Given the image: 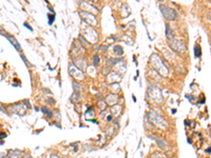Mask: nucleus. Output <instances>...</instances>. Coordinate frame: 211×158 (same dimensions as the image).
<instances>
[{"label": "nucleus", "mask_w": 211, "mask_h": 158, "mask_svg": "<svg viewBox=\"0 0 211 158\" xmlns=\"http://www.w3.org/2000/svg\"><path fill=\"white\" fill-rule=\"evenodd\" d=\"M148 118H149V120L152 122L154 126H159L161 129H166V128H167V122H166V120L164 119L161 116H159L158 114L154 113V112H150V113L148 114Z\"/></svg>", "instance_id": "f257e3e1"}, {"label": "nucleus", "mask_w": 211, "mask_h": 158, "mask_svg": "<svg viewBox=\"0 0 211 158\" xmlns=\"http://www.w3.org/2000/svg\"><path fill=\"white\" fill-rule=\"evenodd\" d=\"M159 9H161V14H163L164 17H165L167 20L172 21L177 18V13L173 9H171V7H167V5H161Z\"/></svg>", "instance_id": "f03ea898"}, {"label": "nucleus", "mask_w": 211, "mask_h": 158, "mask_svg": "<svg viewBox=\"0 0 211 158\" xmlns=\"http://www.w3.org/2000/svg\"><path fill=\"white\" fill-rule=\"evenodd\" d=\"M149 96L152 98L154 101H161L163 98H161V90L158 89L154 88V86H150L149 90H148V93Z\"/></svg>", "instance_id": "7ed1b4c3"}, {"label": "nucleus", "mask_w": 211, "mask_h": 158, "mask_svg": "<svg viewBox=\"0 0 211 158\" xmlns=\"http://www.w3.org/2000/svg\"><path fill=\"white\" fill-rule=\"evenodd\" d=\"M23 102H19V103H14L12 106H10V110L12 111V113H15V114H19V115H24L25 113V109L27 108H23Z\"/></svg>", "instance_id": "20e7f679"}, {"label": "nucleus", "mask_w": 211, "mask_h": 158, "mask_svg": "<svg viewBox=\"0 0 211 158\" xmlns=\"http://www.w3.org/2000/svg\"><path fill=\"white\" fill-rule=\"evenodd\" d=\"M153 139L155 140V142L157 143L159 148L164 151H169L170 150V145H169V142L165 139V138H161V137H153Z\"/></svg>", "instance_id": "39448f33"}, {"label": "nucleus", "mask_w": 211, "mask_h": 158, "mask_svg": "<svg viewBox=\"0 0 211 158\" xmlns=\"http://www.w3.org/2000/svg\"><path fill=\"white\" fill-rule=\"evenodd\" d=\"M70 73L75 79L77 80H81L84 79V73H82L81 70L77 68L76 66H70Z\"/></svg>", "instance_id": "423d86ee"}, {"label": "nucleus", "mask_w": 211, "mask_h": 158, "mask_svg": "<svg viewBox=\"0 0 211 158\" xmlns=\"http://www.w3.org/2000/svg\"><path fill=\"white\" fill-rule=\"evenodd\" d=\"M171 44V47H172L173 50L176 51V52H185L186 51V47H185V43L181 40H173V42L170 43Z\"/></svg>", "instance_id": "0eeeda50"}, {"label": "nucleus", "mask_w": 211, "mask_h": 158, "mask_svg": "<svg viewBox=\"0 0 211 158\" xmlns=\"http://www.w3.org/2000/svg\"><path fill=\"white\" fill-rule=\"evenodd\" d=\"M117 100L118 97L117 95L115 94H110L106 97V102L108 103V106H114V104H117Z\"/></svg>", "instance_id": "6e6552de"}, {"label": "nucleus", "mask_w": 211, "mask_h": 158, "mask_svg": "<svg viewBox=\"0 0 211 158\" xmlns=\"http://www.w3.org/2000/svg\"><path fill=\"white\" fill-rule=\"evenodd\" d=\"M120 78H121V77H120L117 73L112 72L108 75V82H111V83H113V82H119Z\"/></svg>", "instance_id": "1a4fd4ad"}, {"label": "nucleus", "mask_w": 211, "mask_h": 158, "mask_svg": "<svg viewBox=\"0 0 211 158\" xmlns=\"http://www.w3.org/2000/svg\"><path fill=\"white\" fill-rule=\"evenodd\" d=\"M121 110H123V108H121L120 104H114V106H111L112 115H113L114 117H117V116H119L120 113H121Z\"/></svg>", "instance_id": "9d476101"}, {"label": "nucleus", "mask_w": 211, "mask_h": 158, "mask_svg": "<svg viewBox=\"0 0 211 158\" xmlns=\"http://www.w3.org/2000/svg\"><path fill=\"white\" fill-rule=\"evenodd\" d=\"M10 158H21L23 157V152L20 150H10L9 151Z\"/></svg>", "instance_id": "9b49d317"}, {"label": "nucleus", "mask_w": 211, "mask_h": 158, "mask_svg": "<svg viewBox=\"0 0 211 158\" xmlns=\"http://www.w3.org/2000/svg\"><path fill=\"white\" fill-rule=\"evenodd\" d=\"M7 38L9 39V41H10V42H11L12 44H13L14 47H15V49H16L17 51H20V50H21V49H20V44H19V42H18V41H17L16 39H15V37L7 36Z\"/></svg>", "instance_id": "f8f14e48"}, {"label": "nucleus", "mask_w": 211, "mask_h": 158, "mask_svg": "<svg viewBox=\"0 0 211 158\" xmlns=\"http://www.w3.org/2000/svg\"><path fill=\"white\" fill-rule=\"evenodd\" d=\"M113 53L116 55V56H121V55L124 54L123 47H120V45H114V47H113Z\"/></svg>", "instance_id": "ddd939ff"}, {"label": "nucleus", "mask_w": 211, "mask_h": 158, "mask_svg": "<svg viewBox=\"0 0 211 158\" xmlns=\"http://www.w3.org/2000/svg\"><path fill=\"white\" fill-rule=\"evenodd\" d=\"M166 37H167L169 40L173 38V31L170 29V27H169L168 24H166Z\"/></svg>", "instance_id": "4468645a"}, {"label": "nucleus", "mask_w": 211, "mask_h": 158, "mask_svg": "<svg viewBox=\"0 0 211 158\" xmlns=\"http://www.w3.org/2000/svg\"><path fill=\"white\" fill-rule=\"evenodd\" d=\"M72 86H73V90H74L75 93H80V92H82L81 86H80V84H78L77 82L73 81V82H72Z\"/></svg>", "instance_id": "2eb2a0df"}, {"label": "nucleus", "mask_w": 211, "mask_h": 158, "mask_svg": "<svg viewBox=\"0 0 211 158\" xmlns=\"http://www.w3.org/2000/svg\"><path fill=\"white\" fill-rule=\"evenodd\" d=\"M80 93H75L72 95V97H71V100H72L73 102H76V101H79L80 100Z\"/></svg>", "instance_id": "dca6fc26"}, {"label": "nucleus", "mask_w": 211, "mask_h": 158, "mask_svg": "<svg viewBox=\"0 0 211 158\" xmlns=\"http://www.w3.org/2000/svg\"><path fill=\"white\" fill-rule=\"evenodd\" d=\"M107 106H108V103L107 102H106V100H99V101H98V108L100 109V110H102L104 111V109L107 108Z\"/></svg>", "instance_id": "f3484780"}, {"label": "nucleus", "mask_w": 211, "mask_h": 158, "mask_svg": "<svg viewBox=\"0 0 211 158\" xmlns=\"http://www.w3.org/2000/svg\"><path fill=\"white\" fill-rule=\"evenodd\" d=\"M151 158H166V155L163 153H161V152H155V153L152 154Z\"/></svg>", "instance_id": "a211bd4d"}, {"label": "nucleus", "mask_w": 211, "mask_h": 158, "mask_svg": "<svg viewBox=\"0 0 211 158\" xmlns=\"http://www.w3.org/2000/svg\"><path fill=\"white\" fill-rule=\"evenodd\" d=\"M194 53H195V57H200L201 56V47H198V45H196V47H194Z\"/></svg>", "instance_id": "6ab92c4d"}, {"label": "nucleus", "mask_w": 211, "mask_h": 158, "mask_svg": "<svg viewBox=\"0 0 211 158\" xmlns=\"http://www.w3.org/2000/svg\"><path fill=\"white\" fill-rule=\"evenodd\" d=\"M114 130H115V128H114V126H111V128H109V129H108V131H107V135L110 136V137H111V136H113L114 135Z\"/></svg>", "instance_id": "aec40b11"}, {"label": "nucleus", "mask_w": 211, "mask_h": 158, "mask_svg": "<svg viewBox=\"0 0 211 158\" xmlns=\"http://www.w3.org/2000/svg\"><path fill=\"white\" fill-rule=\"evenodd\" d=\"M98 63H99V57H98L97 55H95V56H94V59H93V66H97Z\"/></svg>", "instance_id": "412c9836"}, {"label": "nucleus", "mask_w": 211, "mask_h": 158, "mask_svg": "<svg viewBox=\"0 0 211 158\" xmlns=\"http://www.w3.org/2000/svg\"><path fill=\"white\" fill-rule=\"evenodd\" d=\"M48 18H49V23H50V24H52L53 21H54V19H55V15H51V14H48Z\"/></svg>", "instance_id": "4be33fe9"}, {"label": "nucleus", "mask_w": 211, "mask_h": 158, "mask_svg": "<svg viewBox=\"0 0 211 158\" xmlns=\"http://www.w3.org/2000/svg\"><path fill=\"white\" fill-rule=\"evenodd\" d=\"M22 102H23V103H25V108H27V109H31V104H30L29 100H27V99H24Z\"/></svg>", "instance_id": "5701e85b"}, {"label": "nucleus", "mask_w": 211, "mask_h": 158, "mask_svg": "<svg viewBox=\"0 0 211 158\" xmlns=\"http://www.w3.org/2000/svg\"><path fill=\"white\" fill-rule=\"evenodd\" d=\"M41 111H42L43 114H46V115L49 113V109L47 108V106H42V108H41Z\"/></svg>", "instance_id": "b1692460"}, {"label": "nucleus", "mask_w": 211, "mask_h": 158, "mask_svg": "<svg viewBox=\"0 0 211 158\" xmlns=\"http://www.w3.org/2000/svg\"><path fill=\"white\" fill-rule=\"evenodd\" d=\"M21 58H22V59H23V61H24L25 66H29V63H27V58H25V57L23 56V55H21Z\"/></svg>", "instance_id": "393cba45"}, {"label": "nucleus", "mask_w": 211, "mask_h": 158, "mask_svg": "<svg viewBox=\"0 0 211 158\" xmlns=\"http://www.w3.org/2000/svg\"><path fill=\"white\" fill-rule=\"evenodd\" d=\"M47 100H48L49 102H51V103H53V104L55 103V100H54V99H52V98H48V99H47Z\"/></svg>", "instance_id": "a878e982"}, {"label": "nucleus", "mask_w": 211, "mask_h": 158, "mask_svg": "<svg viewBox=\"0 0 211 158\" xmlns=\"http://www.w3.org/2000/svg\"><path fill=\"white\" fill-rule=\"evenodd\" d=\"M50 158H59V156H57L56 154H52V155L50 156Z\"/></svg>", "instance_id": "bb28decb"}, {"label": "nucleus", "mask_w": 211, "mask_h": 158, "mask_svg": "<svg viewBox=\"0 0 211 158\" xmlns=\"http://www.w3.org/2000/svg\"><path fill=\"white\" fill-rule=\"evenodd\" d=\"M24 25H25V27H27V29H29V30H30V31H32V29H31V27H29V24H27V23H24Z\"/></svg>", "instance_id": "cd10ccee"}, {"label": "nucleus", "mask_w": 211, "mask_h": 158, "mask_svg": "<svg viewBox=\"0 0 211 158\" xmlns=\"http://www.w3.org/2000/svg\"><path fill=\"white\" fill-rule=\"evenodd\" d=\"M1 111H2V112H4L5 114H7V111H5L4 109H3V106H1Z\"/></svg>", "instance_id": "c85d7f7f"}, {"label": "nucleus", "mask_w": 211, "mask_h": 158, "mask_svg": "<svg viewBox=\"0 0 211 158\" xmlns=\"http://www.w3.org/2000/svg\"><path fill=\"white\" fill-rule=\"evenodd\" d=\"M23 158H33V157H32V156H29V155H27V156H24Z\"/></svg>", "instance_id": "c756f323"}]
</instances>
